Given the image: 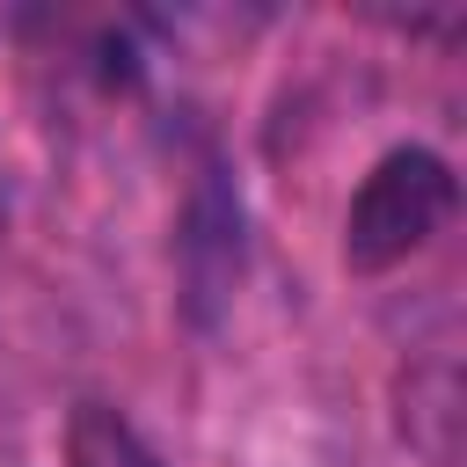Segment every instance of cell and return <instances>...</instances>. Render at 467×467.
Segmentation results:
<instances>
[{"mask_svg":"<svg viewBox=\"0 0 467 467\" xmlns=\"http://www.w3.org/2000/svg\"><path fill=\"white\" fill-rule=\"evenodd\" d=\"M452 204H460V182H452V168H445L431 146H394V153H379L372 175L358 182L350 212H343V263L365 270V277H379V270L423 255V248L445 234Z\"/></svg>","mask_w":467,"mask_h":467,"instance_id":"cell-1","label":"cell"},{"mask_svg":"<svg viewBox=\"0 0 467 467\" xmlns=\"http://www.w3.org/2000/svg\"><path fill=\"white\" fill-rule=\"evenodd\" d=\"M66 467H161V452H153L117 409L88 401V409H73V423H66Z\"/></svg>","mask_w":467,"mask_h":467,"instance_id":"cell-2","label":"cell"}]
</instances>
